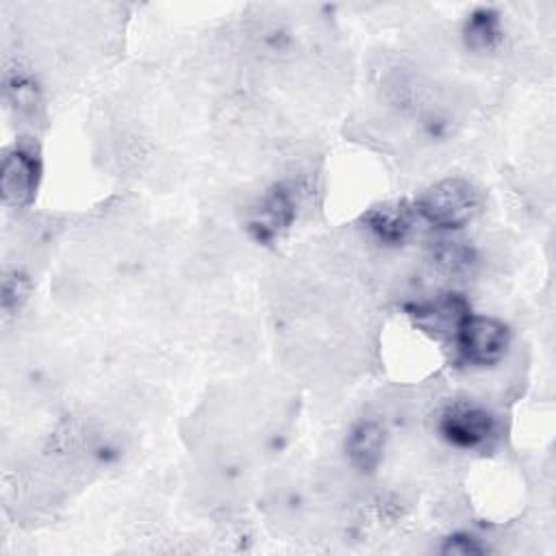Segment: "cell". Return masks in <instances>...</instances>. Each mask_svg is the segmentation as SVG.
I'll list each match as a JSON object with an SVG mask.
<instances>
[{"label":"cell","mask_w":556,"mask_h":556,"mask_svg":"<svg viewBox=\"0 0 556 556\" xmlns=\"http://www.w3.org/2000/svg\"><path fill=\"white\" fill-rule=\"evenodd\" d=\"M410 204L419 224L439 235H454L480 215L484 198L471 180L450 176L426 187Z\"/></svg>","instance_id":"obj_1"},{"label":"cell","mask_w":556,"mask_h":556,"mask_svg":"<svg viewBox=\"0 0 556 556\" xmlns=\"http://www.w3.org/2000/svg\"><path fill=\"white\" fill-rule=\"evenodd\" d=\"M447 343L454 350V361L458 365L489 369L504 361L513 343V330L504 319L471 308L458 321Z\"/></svg>","instance_id":"obj_2"},{"label":"cell","mask_w":556,"mask_h":556,"mask_svg":"<svg viewBox=\"0 0 556 556\" xmlns=\"http://www.w3.org/2000/svg\"><path fill=\"white\" fill-rule=\"evenodd\" d=\"M434 430L452 450L486 452L500 439V419L478 400H452L437 410Z\"/></svg>","instance_id":"obj_3"},{"label":"cell","mask_w":556,"mask_h":556,"mask_svg":"<svg viewBox=\"0 0 556 556\" xmlns=\"http://www.w3.org/2000/svg\"><path fill=\"white\" fill-rule=\"evenodd\" d=\"M300 200L302 191L295 180L271 182L265 191H261L248 211V235L261 245L278 241L295 224Z\"/></svg>","instance_id":"obj_4"},{"label":"cell","mask_w":556,"mask_h":556,"mask_svg":"<svg viewBox=\"0 0 556 556\" xmlns=\"http://www.w3.org/2000/svg\"><path fill=\"white\" fill-rule=\"evenodd\" d=\"M43 161L35 141L17 139L2 152L0 191L9 208H26L35 202L41 187Z\"/></svg>","instance_id":"obj_5"},{"label":"cell","mask_w":556,"mask_h":556,"mask_svg":"<svg viewBox=\"0 0 556 556\" xmlns=\"http://www.w3.org/2000/svg\"><path fill=\"white\" fill-rule=\"evenodd\" d=\"M361 226L374 243L389 250H397L410 241L419 222L408 200H389L369 206L361 215Z\"/></svg>","instance_id":"obj_6"},{"label":"cell","mask_w":556,"mask_h":556,"mask_svg":"<svg viewBox=\"0 0 556 556\" xmlns=\"http://www.w3.org/2000/svg\"><path fill=\"white\" fill-rule=\"evenodd\" d=\"M387 439H389V434L380 419H376V417L356 419L350 426L345 441H343V452H345L348 465L363 476L374 473L384 460Z\"/></svg>","instance_id":"obj_7"},{"label":"cell","mask_w":556,"mask_h":556,"mask_svg":"<svg viewBox=\"0 0 556 556\" xmlns=\"http://www.w3.org/2000/svg\"><path fill=\"white\" fill-rule=\"evenodd\" d=\"M463 43L469 52L489 54L504 41V20L493 7H476L467 13L460 30Z\"/></svg>","instance_id":"obj_8"},{"label":"cell","mask_w":556,"mask_h":556,"mask_svg":"<svg viewBox=\"0 0 556 556\" xmlns=\"http://www.w3.org/2000/svg\"><path fill=\"white\" fill-rule=\"evenodd\" d=\"M4 98L22 115H33L39 106V85L35 76L22 65H7L4 70Z\"/></svg>","instance_id":"obj_9"},{"label":"cell","mask_w":556,"mask_h":556,"mask_svg":"<svg viewBox=\"0 0 556 556\" xmlns=\"http://www.w3.org/2000/svg\"><path fill=\"white\" fill-rule=\"evenodd\" d=\"M432 243V261L447 274H467L478 261L476 250L454 235H441Z\"/></svg>","instance_id":"obj_10"},{"label":"cell","mask_w":556,"mask_h":556,"mask_svg":"<svg viewBox=\"0 0 556 556\" xmlns=\"http://www.w3.org/2000/svg\"><path fill=\"white\" fill-rule=\"evenodd\" d=\"M30 295V280L28 276L13 267V269H4L2 274V291H0V308H2V317L9 319L13 315H17L22 311V306L26 304Z\"/></svg>","instance_id":"obj_11"},{"label":"cell","mask_w":556,"mask_h":556,"mask_svg":"<svg viewBox=\"0 0 556 556\" xmlns=\"http://www.w3.org/2000/svg\"><path fill=\"white\" fill-rule=\"evenodd\" d=\"M443 554H460V556H476V554H484L489 552V545L476 536L473 532H454L450 536L443 539L441 545Z\"/></svg>","instance_id":"obj_12"}]
</instances>
